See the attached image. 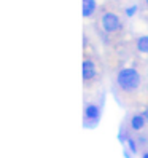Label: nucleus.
Listing matches in <instances>:
<instances>
[{
	"mask_svg": "<svg viewBox=\"0 0 148 158\" xmlns=\"http://www.w3.org/2000/svg\"><path fill=\"white\" fill-rule=\"evenodd\" d=\"M115 2H119V0H115Z\"/></svg>",
	"mask_w": 148,
	"mask_h": 158,
	"instance_id": "ddd939ff",
	"label": "nucleus"
},
{
	"mask_svg": "<svg viewBox=\"0 0 148 158\" xmlns=\"http://www.w3.org/2000/svg\"><path fill=\"white\" fill-rule=\"evenodd\" d=\"M134 48L138 54H148V34L137 37L134 40Z\"/></svg>",
	"mask_w": 148,
	"mask_h": 158,
	"instance_id": "0eeeda50",
	"label": "nucleus"
},
{
	"mask_svg": "<svg viewBox=\"0 0 148 158\" xmlns=\"http://www.w3.org/2000/svg\"><path fill=\"white\" fill-rule=\"evenodd\" d=\"M145 5H146V8H148V0H145Z\"/></svg>",
	"mask_w": 148,
	"mask_h": 158,
	"instance_id": "f8f14e48",
	"label": "nucleus"
},
{
	"mask_svg": "<svg viewBox=\"0 0 148 158\" xmlns=\"http://www.w3.org/2000/svg\"><path fill=\"white\" fill-rule=\"evenodd\" d=\"M143 85V75L137 67L124 66L115 75V86L123 94H135Z\"/></svg>",
	"mask_w": 148,
	"mask_h": 158,
	"instance_id": "f257e3e1",
	"label": "nucleus"
},
{
	"mask_svg": "<svg viewBox=\"0 0 148 158\" xmlns=\"http://www.w3.org/2000/svg\"><path fill=\"white\" fill-rule=\"evenodd\" d=\"M142 158H148V152H143L142 153Z\"/></svg>",
	"mask_w": 148,
	"mask_h": 158,
	"instance_id": "9b49d317",
	"label": "nucleus"
},
{
	"mask_svg": "<svg viewBox=\"0 0 148 158\" xmlns=\"http://www.w3.org/2000/svg\"><path fill=\"white\" fill-rule=\"evenodd\" d=\"M146 123H148V120L145 118V115L142 112H135L132 115H129V118H127V128H129V131H132V133L143 131L146 128Z\"/></svg>",
	"mask_w": 148,
	"mask_h": 158,
	"instance_id": "39448f33",
	"label": "nucleus"
},
{
	"mask_svg": "<svg viewBox=\"0 0 148 158\" xmlns=\"http://www.w3.org/2000/svg\"><path fill=\"white\" fill-rule=\"evenodd\" d=\"M81 73H83V81L85 83H91L97 78V73H99V67L94 59L86 58L83 61V66H81Z\"/></svg>",
	"mask_w": 148,
	"mask_h": 158,
	"instance_id": "20e7f679",
	"label": "nucleus"
},
{
	"mask_svg": "<svg viewBox=\"0 0 148 158\" xmlns=\"http://www.w3.org/2000/svg\"><path fill=\"white\" fill-rule=\"evenodd\" d=\"M142 114H143V115H145V118H146V120H148V107H146V109H143V110H142Z\"/></svg>",
	"mask_w": 148,
	"mask_h": 158,
	"instance_id": "9d476101",
	"label": "nucleus"
},
{
	"mask_svg": "<svg viewBox=\"0 0 148 158\" xmlns=\"http://www.w3.org/2000/svg\"><path fill=\"white\" fill-rule=\"evenodd\" d=\"M137 11H138V6H137V5H129V6L124 8V15H126L127 18H134Z\"/></svg>",
	"mask_w": 148,
	"mask_h": 158,
	"instance_id": "1a4fd4ad",
	"label": "nucleus"
},
{
	"mask_svg": "<svg viewBox=\"0 0 148 158\" xmlns=\"http://www.w3.org/2000/svg\"><path fill=\"white\" fill-rule=\"evenodd\" d=\"M97 11V0H83V6H81V13L83 18H92Z\"/></svg>",
	"mask_w": 148,
	"mask_h": 158,
	"instance_id": "423d86ee",
	"label": "nucleus"
},
{
	"mask_svg": "<svg viewBox=\"0 0 148 158\" xmlns=\"http://www.w3.org/2000/svg\"><path fill=\"white\" fill-rule=\"evenodd\" d=\"M100 27H102V31L108 35H115L118 32H121L123 29V19L121 16L115 11H104L100 15Z\"/></svg>",
	"mask_w": 148,
	"mask_h": 158,
	"instance_id": "f03ea898",
	"label": "nucleus"
},
{
	"mask_svg": "<svg viewBox=\"0 0 148 158\" xmlns=\"http://www.w3.org/2000/svg\"><path fill=\"white\" fill-rule=\"evenodd\" d=\"M126 145L129 147V150H131L134 155L138 152V147H137V145H138V142L135 141V139H134L132 136H127V139H126Z\"/></svg>",
	"mask_w": 148,
	"mask_h": 158,
	"instance_id": "6e6552de",
	"label": "nucleus"
},
{
	"mask_svg": "<svg viewBox=\"0 0 148 158\" xmlns=\"http://www.w3.org/2000/svg\"><path fill=\"white\" fill-rule=\"evenodd\" d=\"M102 117V106L97 104L94 101H89L85 104L83 109V120H85V126L86 128H94L100 122Z\"/></svg>",
	"mask_w": 148,
	"mask_h": 158,
	"instance_id": "7ed1b4c3",
	"label": "nucleus"
}]
</instances>
